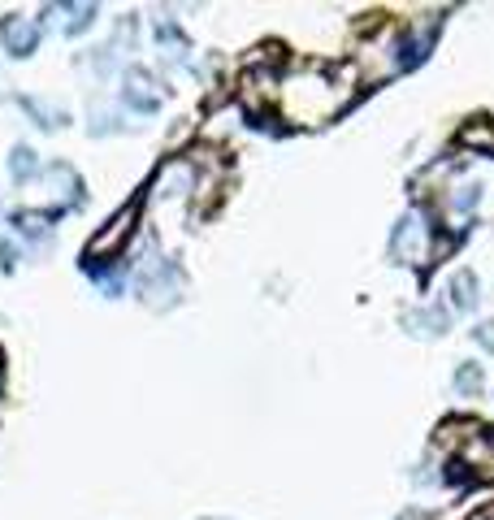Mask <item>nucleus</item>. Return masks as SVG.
<instances>
[{
  "instance_id": "f257e3e1",
  "label": "nucleus",
  "mask_w": 494,
  "mask_h": 520,
  "mask_svg": "<svg viewBox=\"0 0 494 520\" xmlns=\"http://www.w3.org/2000/svg\"><path fill=\"white\" fill-rule=\"evenodd\" d=\"M343 100H347V91H338L330 78L317 74V70L286 78V87H282V113L291 117V122H304V126L325 122Z\"/></svg>"
},
{
  "instance_id": "f03ea898",
  "label": "nucleus",
  "mask_w": 494,
  "mask_h": 520,
  "mask_svg": "<svg viewBox=\"0 0 494 520\" xmlns=\"http://www.w3.org/2000/svg\"><path fill=\"white\" fill-rule=\"evenodd\" d=\"M135 221H139V204H126L122 213H117V217L109 221V226H104V230L96 234V239H91V247H87V252L96 256V260L113 256L117 247H122V243L130 239V230H135Z\"/></svg>"
}]
</instances>
